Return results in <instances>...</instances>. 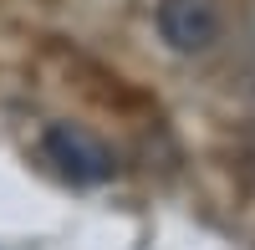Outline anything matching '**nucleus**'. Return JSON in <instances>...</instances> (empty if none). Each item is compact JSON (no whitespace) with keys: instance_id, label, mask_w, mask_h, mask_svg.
I'll list each match as a JSON object with an SVG mask.
<instances>
[{"instance_id":"2","label":"nucleus","mask_w":255,"mask_h":250,"mask_svg":"<svg viewBox=\"0 0 255 250\" xmlns=\"http://www.w3.org/2000/svg\"><path fill=\"white\" fill-rule=\"evenodd\" d=\"M220 26H225L220 0H158V36L179 56L209 51L220 41Z\"/></svg>"},{"instance_id":"1","label":"nucleus","mask_w":255,"mask_h":250,"mask_svg":"<svg viewBox=\"0 0 255 250\" xmlns=\"http://www.w3.org/2000/svg\"><path fill=\"white\" fill-rule=\"evenodd\" d=\"M41 148H46V158L72 184H102V179H113V169H118L113 148L102 138H92L87 128H77V123H51L46 138H41Z\"/></svg>"}]
</instances>
